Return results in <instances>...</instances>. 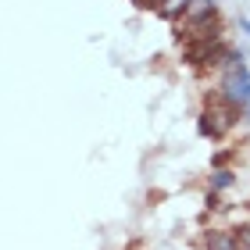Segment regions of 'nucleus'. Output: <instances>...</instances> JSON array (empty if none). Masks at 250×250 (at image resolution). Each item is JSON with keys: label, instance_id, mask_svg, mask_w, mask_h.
<instances>
[{"label": "nucleus", "instance_id": "obj_1", "mask_svg": "<svg viewBox=\"0 0 250 250\" xmlns=\"http://www.w3.org/2000/svg\"><path fill=\"white\" fill-rule=\"evenodd\" d=\"M183 58L193 68H204V64H218V58H225V50H222L218 40H197V43H186L183 47Z\"/></svg>", "mask_w": 250, "mask_h": 250}, {"label": "nucleus", "instance_id": "obj_2", "mask_svg": "<svg viewBox=\"0 0 250 250\" xmlns=\"http://www.w3.org/2000/svg\"><path fill=\"white\" fill-rule=\"evenodd\" d=\"M208 250H240V232H232V229L208 232Z\"/></svg>", "mask_w": 250, "mask_h": 250}, {"label": "nucleus", "instance_id": "obj_3", "mask_svg": "<svg viewBox=\"0 0 250 250\" xmlns=\"http://www.w3.org/2000/svg\"><path fill=\"white\" fill-rule=\"evenodd\" d=\"M211 15H214L211 0H189V7L183 11V18H179V21H200V18H211Z\"/></svg>", "mask_w": 250, "mask_h": 250}, {"label": "nucleus", "instance_id": "obj_4", "mask_svg": "<svg viewBox=\"0 0 250 250\" xmlns=\"http://www.w3.org/2000/svg\"><path fill=\"white\" fill-rule=\"evenodd\" d=\"M232 183H236V175H232V172H225V168L211 175V189H229Z\"/></svg>", "mask_w": 250, "mask_h": 250}, {"label": "nucleus", "instance_id": "obj_5", "mask_svg": "<svg viewBox=\"0 0 250 250\" xmlns=\"http://www.w3.org/2000/svg\"><path fill=\"white\" fill-rule=\"evenodd\" d=\"M129 4L143 7V11H157V4H161V0H129Z\"/></svg>", "mask_w": 250, "mask_h": 250}, {"label": "nucleus", "instance_id": "obj_6", "mask_svg": "<svg viewBox=\"0 0 250 250\" xmlns=\"http://www.w3.org/2000/svg\"><path fill=\"white\" fill-rule=\"evenodd\" d=\"M240 29H243L247 36H250V18H240Z\"/></svg>", "mask_w": 250, "mask_h": 250}, {"label": "nucleus", "instance_id": "obj_7", "mask_svg": "<svg viewBox=\"0 0 250 250\" xmlns=\"http://www.w3.org/2000/svg\"><path fill=\"white\" fill-rule=\"evenodd\" d=\"M247 250H250V247H247Z\"/></svg>", "mask_w": 250, "mask_h": 250}]
</instances>
